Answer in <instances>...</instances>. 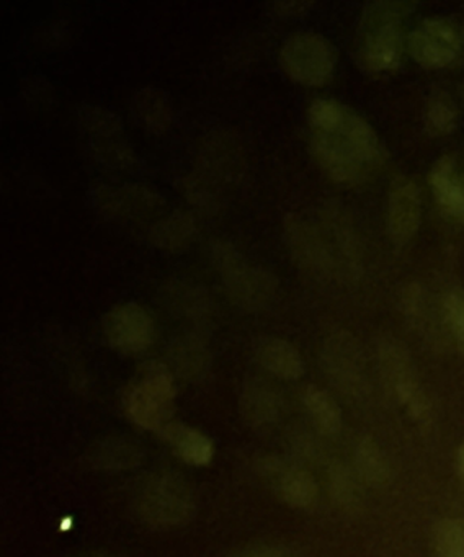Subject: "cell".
Listing matches in <instances>:
<instances>
[{
	"label": "cell",
	"instance_id": "4",
	"mask_svg": "<svg viewBox=\"0 0 464 557\" xmlns=\"http://www.w3.org/2000/svg\"><path fill=\"white\" fill-rule=\"evenodd\" d=\"M134 515L141 523L156 530L182 527L195 511L192 488L175 472L147 475L133 500Z\"/></svg>",
	"mask_w": 464,
	"mask_h": 557
},
{
	"label": "cell",
	"instance_id": "18",
	"mask_svg": "<svg viewBox=\"0 0 464 557\" xmlns=\"http://www.w3.org/2000/svg\"><path fill=\"white\" fill-rule=\"evenodd\" d=\"M255 355L265 370L281 380H297L303 376L304 363L300 351L283 338H261L255 348Z\"/></svg>",
	"mask_w": 464,
	"mask_h": 557
},
{
	"label": "cell",
	"instance_id": "10",
	"mask_svg": "<svg viewBox=\"0 0 464 557\" xmlns=\"http://www.w3.org/2000/svg\"><path fill=\"white\" fill-rule=\"evenodd\" d=\"M323 371L342 393L356 396L366 386L365 358L358 341L345 331L329 335L322 345Z\"/></svg>",
	"mask_w": 464,
	"mask_h": 557
},
{
	"label": "cell",
	"instance_id": "3",
	"mask_svg": "<svg viewBox=\"0 0 464 557\" xmlns=\"http://www.w3.org/2000/svg\"><path fill=\"white\" fill-rule=\"evenodd\" d=\"M209 252L232 305L245 311H258L273 301L278 280L270 270L251 265L229 240H215Z\"/></svg>",
	"mask_w": 464,
	"mask_h": 557
},
{
	"label": "cell",
	"instance_id": "24",
	"mask_svg": "<svg viewBox=\"0 0 464 557\" xmlns=\"http://www.w3.org/2000/svg\"><path fill=\"white\" fill-rule=\"evenodd\" d=\"M137 122L152 133H163L172 122V107L162 90L146 87L133 100Z\"/></svg>",
	"mask_w": 464,
	"mask_h": 557
},
{
	"label": "cell",
	"instance_id": "15",
	"mask_svg": "<svg viewBox=\"0 0 464 557\" xmlns=\"http://www.w3.org/2000/svg\"><path fill=\"white\" fill-rule=\"evenodd\" d=\"M379 361H381L386 380L391 384L399 399L405 404L407 409H411V412L422 413V409L427 406V403H425L424 394L415 381L404 351L392 342H386L379 347Z\"/></svg>",
	"mask_w": 464,
	"mask_h": 557
},
{
	"label": "cell",
	"instance_id": "25",
	"mask_svg": "<svg viewBox=\"0 0 464 557\" xmlns=\"http://www.w3.org/2000/svg\"><path fill=\"white\" fill-rule=\"evenodd\" d=\"M303 404L316 429L323 435H335L342 429V412L329 393L316 386H307Z\"/></svg>",
	"mask_w": 464,
	"mask_h": 557
},
{
	"label": "cell",
	"instance_id": "1",
	"mask_svg": "<svg viewBox=\"0 0 464 557\" xmlns=\"http://www.w3.org/2000/svg\"><path fill=\"white\" fill-rule=\"evenodd\" d=\"M307 120L313 158L337 184H362L384 164L388 152L375 128L345 103L316 99Z\"/></svg>",
	"mask_w": 464,
	"mask_h": 557
},
{
	"label": "cell",
	"instance_id": "32",
	"mask_svg": "<svg viewBox=\"0 0 464 557\" xmlns=\"http://www.w3.org/2000/svg\"><path fill=\"white\" fill-rule=\"evenodd\" d=\"M310 5H313L310 2H297V0H294V2H277L273 9L281 15H296L303 14Z\"/></svg>",
	"mask_w": 464,
	"mask_h": 557
},
{
	"label": "cell",
	"instance_id": "19",
	"mask_svg": "<svg viewBox=\"0 0 464 557\" xmlns=\"http://www.w3.org/2000/svg\"><path fill=\"white\" fill-rule=\"evenodd\" d=\"M159 433L172 446L173 451L188 465L206 466L215 455L211 440L185 423H167Z\"/></svg>",
	"mask_w": 464,
	"mask_h": 557
},
{
	"label": "cell",
	"instance_id": "14",
	"mask_svg": "<svg viewBox=\"0 0 464 557\" xmlns=\"http://www.w3.org/2000/svg\"><path fill=\"white\" fill-rule=\"evenodd\" d=\"M95 205L108 216L137 218L146 216L150 211L163 207V198L146 185H123L108 187L100 185L94 190Z\"/></svg>",
	"mask_w": 464,
	"mask_h": 557
},
{
	"label": "cell",
	"instance_id": "20",
	"mask_svg": "<svg viewBox=\"0 0 464 557\" xmlns=\"http://www.w3.org/2000/svg\"><path fill=\"white\" fill-rule=\"evenodd\" d=\"M196 236V220L188 211H173L157 221L149 231V239L157 249L166 252H183L192 246Z\"/></svg>",
	"mask_w": 464,
	"mask_h": 557
},
{
	"label": "cell",
	"instance_id": "23",
	"mask_svg": "<svg viewBox=\"0 0 464 557\" xmlns=\"http://www.w3.org/2000/svg\"><path fill=\"white\" fill-rule=\"evenodd\" d=\"M169 360L176 374L185 380H193L202 376L208 368V348L202 337L188 334L173 341L169 348Z\"/></svg>",
	"mask_w": 464,
	"mask_h": 557
},
{
	"label": "cell",
	"instance_id": "28",
	"mask_svg": "<svg viewBox=\"0 0 464 557\" xmlns=\"http://www.w3.org/2000/svg\"><path fill=\"white\" fill-rule=\"evenodd\" d=\"M356 469L366 482L373 485L382 484L388 479L389 469L381 451L373 440L363 438L356 446Z\"/></svg>",
	"mask_w": 464,
	"mask_h": 557
},
{
	"label": "cell",
	"instance_id": "29",
	"mask_svg": "<svg viewBox=\"0 0 464 557\" xmlns=\"http://www.w3.org/2000/svg\"><path fill=\"white\" fill-rule=\"evenodd\" d=\"M443 315L448 329L461 350L464 351V295L451 292L443 299Z\"/></svg>",
	"mask_w": 464,
	"mask_h": 557
},
{
	"label": "cell",
	"instance_id": "8",
	"mask_svg": "<svg viewBox=\"0 0 464 557\" xmlns=\"http://www.w3.org/2000/svg\"><path fill=\"white\" fill-rule=\"evenodd\" d=\"M101 331L113 350L123 355H137L152 345L156 322L137 302H121L105 312Z\"/></svg>",
	"mask_w": 464,
	"mask_h": 557
},
{
	"label": "cell",
	"instance_id": "9",
	"mask_svg": "<svg viewBox=\"0 0 464 557\" xmlns=\"http://www.w3.org/2000/svg\"><path fill=\"white\" fill-rule=\"evenodd\" d=\"M284 243L294 262L316 275H332L339 270L326 234L300 214H288L283 221Z\"/></svg>",
	"mask_w": 464,
	"mask_h": 557
},
{
	"label": "cell",
	"instance_id": "7",
	"mask_svg": "<svg viewBox=\"0 0 464 557\" xmlns=\"http://www.w3.org/2000/svg\"><path fill=\"white\" fill-rule=\"evenodd\" d=\"M405 47L412 60L425 70H441L460 58V30L448 18H425L407 35Z\"/></svg>",
	"mask_w": 464,
	"mask_h": 557
},
{
	"label": "cell",
	"instance_id": "12",
	"mask_svg": "<svg viewBox=\"0 0 464 557\" xmlns=\"http://www.w3.org/2000/svg\"><path fill=\"white\" fill-rule=\"evenodd\" d=\"M422 221V194L418 185L405 175L392 181L386 208V224L391 239L405 244L417 234Z\"/></svg>",
	"mask_w": 464,
	"mask_h": 557
},
{
	"label": "cell",
	"instance_id": "2",
	"mask_svg": "<svg viewBox=\"0 0 464 557\" xmlns=\"http://www.w3.org/2000/svg\"><path fill=\"white\" fill-rule=\"evenodd\" d=\"M417 4L376 0L363 9L358 24V57L363 66L373 73H392L404 53L402 21Z\"/></svg>",
	"mask_w": 464,
	"mask_h": 557
},
{
	"label": "cell",
	"instance_id": "26",
	"mask_svg": "<svg viewBox=\"0 0 464 557\" xmlns=\"http://www.w3.org/2000/svg\"><path fill=\"white\" fill-rule=\"evenodd\" d=\"M425 122L434 135H451L457 125V109L453 99L444 92L431 96L425 110Z\"/></svg>",
	"mask_w": 464,
	"mask_h": 557
},
{
	"label": "cell",
	"instance_id": "31",
	"mask_svg": "<svg viewBox=\"0 0 464 557\" xmlns=\"http://www.w3.org/2000/svg\"><path fill=\"white\" fill-rule=\"evenodd\" d=\"M228 557H294L293 554L288 550L280 549V547L273 546H254L247 547V549L237 550V553L231 554Z\"/></svg>",
	"mask_w": 464,
	"mask_h": 557
},
{
	"label": "cell",
	"instance_id": "22",
	"mask_svg": "<svg viewBox=\"0 0 464 557\" xmlns=\"http://www.w3.org/2000/svg\"><path fill=\"white\" fill-rule=\"evenodd\" d=\"M163 302L176 315L203 322L209 318V298L203 286L173 280L162 288Z\"/></svg>",
	"mask_w": 464,
	"mask_h": 557
},
{
	"label": "cell",
	"instance_id": "35",
	"mask_svg": "<svg viewBox=\"0 0 464 557\" xmlns=\"http://www.w3.org/2000/svg\"><path fill=\"white\" fill-rule=\"evenodd\" d=\"M460 37H461V53H460V57L464 58V30L460 32Z\"/></svg>",
	"mask_w": 464,
	"mask_h": 557
},
{
	"label": "cell",
	"instance_id": "5",
	"mask_svg": "<svg viewBox=\"0 0 464 557\" xmlns=\"http://www.w3.org/2000/svg\"><path fill=\"white\" fill-rule=\"evenodd\" d=\"M175 394L172 371L159 361H147L127 386L124 409L141 429L160 432L172 422Z\"/></svg>",
	"mask_w": 464,
	"mask_h": 557
},
{
	"label": "cell",
	"instance_id": "6",
	"mask_svg": "<svg viewBox=\"0 0 464 557\" xmlns=\"http://www.w3.org/2000/svg\"><path fill=\"white\" fill-rule=\"evenodd\" d=\"M280 64L294 83L319 87L329 83L335 73L337 50L322 35L301 32L284 41Z\"/></svg>",
	"mask_w": 464,
	"mask_h": 557
},
{
	"label": "cell",
	"instance_id": "11",
	"mask_svg": "<svg viewBox=\"0 0 464 557\" xmlns=\"http://www.w3.org/2000/svg\"><path fill=\"white\" fill-rule=\"evenodd\" d=\"M78 120L98 159L120 168L134 161L133 151L124 141L123 126L117 115L100 107H85Z\"/></svg>",
	"mask_w": 464,
	"mask_h": 557
},
{
	"label": "cell",
	"instance_id": "17",
	"mask_svg": "<svg viewBox=\"0 0 464 557\" xmlns=\"http://www.w3.org/2000/svg\"><path fill=\"white\" fill-rule=\"evenodd\" d=\"M431 194L437 203L451 216L460 218L463 207V175L457 174L456 162L443 156L435 162L428 174Z\"/></svg>",
	"mask_w": 464,
	"mask_h": 557
},
{
	"label": "cell",
	"instance_id": "34",
	"mask_svg": "<svg viewBox=\"0 0 464 557\" xmlns=\"http://www.w3.org/2000/svg\"><path fill=\"white\" fill-rule=\"evenodd\" d=\"M77 557H121L120 554H111V553H91V554H82V556Z\"/></svg>",
	"mask_w": 464,
	"mask_h": 557
},
{
	"label": "cell",
	"instance_id": "36",
	"mask_svg": "<svg viewBox=\"0 0 464 557\" xmlns=\"http://www.w3.org/2000/svg\"><path fill=\"white\" fill-rule=\"evenodd\" d=\"M457 220L464 221V177H463V207H461L460 218Z\"/></svg>",
	"mask_w": 464,
	"mask_h": 557
},
{
	"label": "cell",
	"instance_id": "30",
	"mask_svg": "<svg viewBox=\"0 0 464 557\" xmlns=\"http://www.w3.org/2000/svg\"><path fill=\"white\" fill-rule=\"evenodd\" d=\"M330 488L339 504L353 505L356 502L355 484L343 466L335 465L330 471Z\"/></svg>",
	"mask_w": 464,
	"mask_h": 557
},
{
	"label": "cell",
	"instance_id": "33",
	"mask_svg": "<svg viewBox=\"0 0 464 557\" xmlns=\"http://www.w3.org/2000/svg\"><path fill=\"white\" fill-rule=\"evenodd\" d=\"M457 469H460V474L464 479V445L461 446L460 453H457Z\"/></svg>",
	"mask_w": 464,
	"mask_h": 557
},
{
	"label": "cell",
	"instance_id": "21",
	"mask_svg": "<svg viewBox=\"0 0 464 557\" xmlns=\"http://www.w3.org/2000/svg\"><path fill=\"white\" fill-rule=\"evenodd\" d=\"M143 459V449L126 438H108L88 449L85 461L100 471H121L134 468Z\"/></svg>",
	"mask_w": 464,
	"mask_h": 557
},
{
	"label": "cell",
	"instance_id": "16",
	"mask_svg": "<svg viewBox=\"0 0 464 557\" xmlns=\"http://www.w3.org/2000/svg\"><path fill=\"white\" fill-rule=\"evenodd\" d=\"M239 409L245 422L252 426H267L277 420L280 397L277 391L260 377L245 381L239 396Z\"/></svg>",
	"mask_w": 464,
	"mask_h": 557
},
{
	"label": "cell",
	"instance_id": "27",
	"mask_svg": "<svg viewBox=\"0 0 464 557\" xmlns=\"http://www.w3.org/2000/svg\"><path fill=\"white\" fill-rule=\"evenodd\" d=\"M431 544L437 557H464V520L461 518L441 520L435 527Z\"/></svg>",
	"mask_w": 464,
	"mask_h": 557
},
{
	"label": "cell",
	"instance_id": "13",
	"mask_svg": "<svg viewBox=\"0 0 464 557\" xmlns=\"http://www.w3.org/2000/svg\"><path fill=\"white\" fill-rule=\"evenodd\" d=\"M258 468L274 492L291 507L309 508L316 504L317 485L309 472L273 456L260 459Z\"/></svg>",
	"mask_w": 464,
	"mask_h": 557
}]
</instances>
